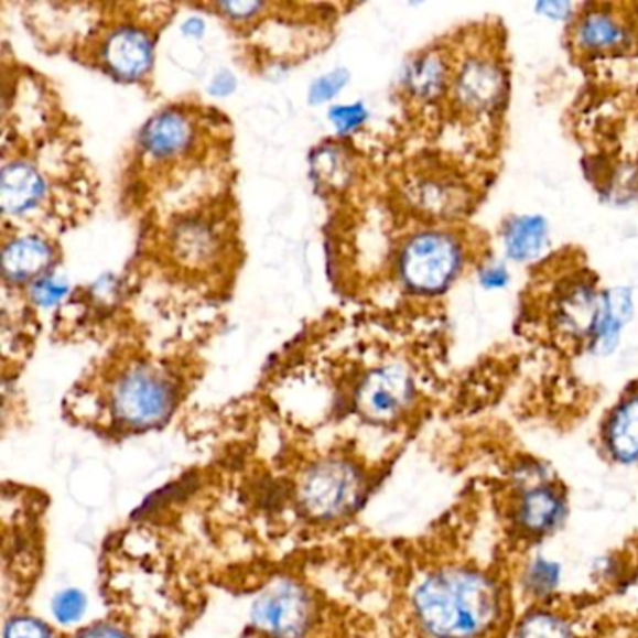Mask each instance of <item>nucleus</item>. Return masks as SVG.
I'll list each match as a JSON object with an SVG mask.
<instances>
[{"mask_svg":"<svg viewBox=\"0 0 638 638\" xmlns=\"http://www.w3.org/2000/svg\"><path fill=\"white\" fill-rule=\"evenodd\" d=\"M173 257L186 270H203L217 261L224 249V230L210 217L182 216L171 227Z\"/></svg>","mask_w":638,"mask_h":638,"instance_id":"obj_12","label":"nucleus"},{"mask_svg":"<svg viewBox=\"0 0 638 638\" xmlns=\"http://www.w3.org/2000/svg\"><path fill=\"white\" fill-rule=\"evenodd\" d=\"M466 264L463 238L455 230L429 227L404 240L397 255V275L420 296H436L457 281Z\"/></svg>","mask_w":638,"mask_h":638,"instance_id":"obj_3","label":"nucleus"},{"mask_svg":"<svg viewBox=\"0 0 638 638\" xmlns=\"http://www.w3.org/2000/svg\"><path fill=\"white\" fill-rule=\"evenodd\" d=\"M602 292L590 283H575L562 291L556 304L558 328L575 339H588L594 329Z\"/></svg>","mask_w":638,"mask_h":638,"instance_id":"obj_19","label":"nucleus"},{"mask_svg":"<svg viewBox=\"0 0 638 638\" xmlns=\"http://www.w3.org/2000/svg\"><path fill=\"white\" fill-rule=\"evenodd\" d=\"M310 599L294 584H278L255 603V626L279 638H296L310 624Z\"/></svg>","mask_w":638,"mask_h":638,"instance_id":"obj_11","label":"nucleus"},{"mask_svg":"<svg viewBox=\"0 0 638 638\" xmlns=\"http://www.w3.org/2000/svg\"><path fill=\"white\" fill-rule=\"evenodd\" d=\"M203 31H205V25H203V21H201V19H187L186 23H184V32H186V34L198 36V34H201Z\"/></svg>","mask_w":638,"mask_h":638,"instance_id":"obj_31","label":"nucleus"},{"mask_svg":"<svg viewBox=\"0 0 638 638\" xmlns=\"http://www.w3.org/2000/svg\"><path fill=\"white\" fill-rule=\"evenodd\" d=\"M361 498V477L342 458L316 463L302 482L300 500L316 519H335L356 508Z\"/></svg>","mask_w":638,"mask_h":638,"instance_id":"obj_8","label":"nucleus"},{"mask_svg":"<svg viewBox=\"0 0 638 638\" xmlns=\"http://www.w3.org/2000/svg\"><path fill=\"white\" fill-rule=\"evenodd\" d=\"M179 396V380L162 364L133 360L111 378L107 407L120 428L139 431L162 425L176 409Z\"/></svg>","mask_w":638,"mask_h":638,"instance_id":"obj_2","label":"nucleus"},{"mask_svg":"<svg viewBox=\"0 0 638 638\" xmlns=\"http://www.w3.org/2000/svg\"><path fill=\"white\" fill-rule=\"evenodd\" d=\"M348 75L345 69H335L332 74H326L316 79L311 87L310 98L313 104H326L334 99L339 90L347 85Z\"/></svg>","mask_w":638,"mask_h":638,"instance_id":"obj_24","label":"nucleus"},{"mask_svg":"<svg viewBox=\"0 0 638 638\" xmlns=\"http://www.w3.org/2000/svg\"><path fill=\"white\" fill-rule=\"evenodd\" d=\"M511 521L522 540L541 541L564 527L567 496L538 461H527L515 472Z\"/></svg>","mask_w":638,"mask_h":638,"instance_id":"obj_4","label":"nucleus"},{"mask_svg":"<svg viewBox=\"0 0 638 638\" xmlns=\"http://www.w3.org/2000/svg\"><path fill=\"white\" fill-rule=\"evenodd\" d=\"M154 31L136 21L109 23L98 34L94 58L107 75L120 82L136 83L152 72L155 47Z\"/></svg>","mask_w":638,"mask_h":638,"instance_id":"obj_7","label":"nucleus"},{"mask_svg":"<svg viewBox=\"0 0 638 638\" xmlns=\"http://www.w3.org/2000/svg\"><path fill=\"white\" fill-rule=\"evenodd\" d=\"M87 607V599L79 590H66L53 602V614L61 624H74L82 618Z\"/></svg>","mask_w":638,"mask_h":638,"instance_id":"obj_23","label":"nucleus"},{"mask_svg":"<svg viewBox=\"0 0 638 638\" xmlns=\"http://www.w3.org/2000/svg\"><path fill=\"white\" fill-rule=\"evenodd\" d=\"M508 610L502 581L474 565L429 571L412 592V613L429 638H489Z\"/></svg>","mask_w":638,"mask_h":638,"instance_id":"obj_1","label":"nucleus"},{"mask_svg":"<svg viewBox=\"0 0 638 638\" xmlns=\"http://www.w3.org/2000/svg\"><path fill=\"white\" fill-rule=\"evenodd\" d=\"M4 638H53L50 627L29 616H19L8 621Z\"/></svg>","mask_w":638,"mask_h":638,"instance_id":"obj_26","label":"nucleus"},{"mask_svg":"<svg viewBox=\"0 0 638 638\" xmlns=\"http://www.w3.org/2000/svg\"><path fill=\"white\" fill-rule=\"evenodd\" d=\"M541 18L551 19V21H573L578 13V7L573 2L565 0H543L533 7Z\"/></svg>","mask_w":638,"mask_h":638,"instance_id":"obj_28","label":"nucleus"},{"mask_svg":"<svg viewBox=\"0 0 638 638\" xmlns=\"http://www.w3.org/2000/svg\"><path fill=\"white\" fill-rule=\"evenodd\" d=\"M50 181L36 163L26 158L4 162L0 176L2 210L7 216L25 217L45 205Z\"/></svg>","mask_w":638,"mask_h":638,"instance_id":"obj_13","label":"nucleus"},{"mask_svg":"<svg viewBox=\"0 0 638 638\" xmlns=\"http://www.w3.org/2000/svg\"><path fill=\"white\" fill-rule=\"evenodd\" d=\"M236 87L235 77L225 72V74L216 75V79L212 83V94H217V96H225V94L233 93Z\"/></svg>","mask_w":638,"mask_h":638,"instance_id":"obj_30","label":"nucleus"},{"mask_svg":"<svg viewBox=\"0 0 638 638\" xmlns=\"http://www.w3.org/2000/svg\"><path fill=\"white\" fill-rule=\"evenodd\" d=\"M66 294H68V283L53 273H47L31 285L32 304L40 305V307L61 304Z\"/></svg>","mask_w":638,"mask_h":638,"instance_id":"obj_22","label":"nucleus"},{"mask_svg":"<svg viewBox=\"0 0 638 638\" xmlns=\"http://www.w3.org/2000/svg\"><path fill=\"white\" fill-rule=\"evenodd\" d=\"M608 458L618 465H638V390L621 397L608 412L602 433Z\"/></svg>","mask_w":638,"mask_h":638,"instance_id":"obj_15","label":"nucleus"},{"mask_svg":"<svg viewBox=\"0 0 638 638\" xmlns=\"http://www.w3.org/2000/svg\"><path fill=\"white\" fill-rule=\"evenodd\" d=\"M632 311H635V302H632L631 289L614 286V289L603 291L594 329L590 335V350L597 356L613 354L620 343L624 328L631 321Z\"/></svg>","mask_w":638,"mask_h":638,"instance_id":"obj_17","label":"nucleus"},{"mask_svg":"<svg viewBox=\"0 0 638 638\" xmlns=\"http://www.w3.org/2000/svg\"><path fill=\"white\" fill-rule=\"evenodd\" d=\"M453 61L444 51L425 50L414 56L404 69L403 88L410 98L431 104L450 94Z\"/></svg>","mask_w":638,"mask_h":638,"instance_id":"obj_16","label":"nucleus"},{"mask_svg":"<svg viewBox=\"0 0 638 638\" xmlns=\"http://www.w3.org/2000/svg\"><path fill=\"white\" fill-rule=\"evenodd\" d=\"M631 25L613 7L584 8L571 21V42L581 53L607 55L631 45Z\"/></svg>","mask_w":638,"mask_h":638,"instance_id":"obj_10","label":"nucleus"},{"mask_svg":"<svg viewBox=\"0 0 638 638\" xmlns=\"http://www.w3.org/2000/svg\"><path fill=\"white\" fill-rule=\"evenodd\" d=\"M79 638H128L125 632L120 631L118 627L109 626V624H96L85 629L79 635Z\"/></svg>","mask_w":638,"mask_h":638,"instance_id":"obj_29","label":"nucleus"},{"mask_svg":"<svg viewBox=\"0 0 638 638\" xmlns=\"http://www.w3.org/2000/svg\"><path fill=\"white\" fill-rule=\"evenodd\" d=\"M549 238V221L540 214L511 216L502 227L504 253L513 262L536 261L545 253Z\"/></svg>","mask_w":638,"mask_h":638,"instance_id":"obj_18","label":"nucleus"},{"mask_svg":"<svg viewBox=\"0 0 638 638\" xmlns=\"http://www.w3.org/2000/svg\"><path fill=\"white\" fill-rule=\"evenodd\" d=\"M56 261V249L51 240L36 233L15 236L4 244L2 270L8 283H34L50 273Z\"/></svg>","mask_w":638,"mask_h":638,"instance_id":"obj_14","label":"nucleus"},{"mask_svg":"<svg viewBox=\"0 0 638 638\" xmlns=\"http://www.w3.org/2000/svg\"><path fill=\"white\" fill-rule=\"evenodd\" d=\"M508 72L496 55L476 51L453 61L450 98L458 111L487 117L498 111L508 96Z\"/></svg>","mask_w":638,"mask_h":638,"instance_id":"obj_6","label":"nucleus"},{"mask_svg":"<svg viewBox=\"0 0 638 638\" xmlns=\"http://www.w3.org/2000/svg\"><path fill=\"white\" fill-rule=\"evenodd\" d=\"M511 638H576V629L562 610L532 605L515 621Z\"/></svg>","mask_w":638,"mask_h":638,"instance_id":"obj_20","label":"nucleus"},{"mask_svg":"<svg viewBox=\"0 0 638 638\" xmlns=\"http://www.w3.org/2000/svg\"><path fill=\"white\" fill-rule=\"evenodd\" d=\"M201 128L193 109L167 107L147 122L137 141V150L144 165L165 167L173 173L195 158Z\"/></svg>","mask_w":638,"mask_h":638,"instance_id":"obj_5","label":"nucleus"},{"mask_svg":"<svg viewBox=\"0 0 638 638\" xmlns=\"http://www.w3.org/2000/svg\"><path fill=\"white\" fill-rule=\"evenodd\" d=\"M415 382L409 367L391 361L372 367L356 388V407L367 420L393 422L412 407Z\"/></svg>","mask_w":638,"mask_h":638,"instance_id":"obj_9","label":"nucleus"},{"mask_svg":"<svg viewBox=\"0 0 638 638\" xmlns=\"http://www.w3.org/2000/svg\"><path fill=\"white\" fill-rule=\"evenodd\" d=\"M329 118L334 122L335 128L339 133H348V131L356 130L364 125V120L367 118L366 107L361 104H354V106H339L334 107L329 111Z\"/></svg>","mask_w":638,"mask_h":638,"instance_id":"obj_25","label":"nucleus"},{"mask_svg":"<svg viewBox=\"0 0 638 638\" xmlns=\"http://www.w3.org/2000/svg\"><path fill=\"white\" fill-rule=\"evenodd\" d=\"M509 270L502 262H487L479 268L477 272V281L479 285L484 286L485 291H500L509 285Z\"/></svg>","mask_w":638,"mask_h":638,"instance_id":"obj_27","label":"nucleus"},{"mask_svg":"<svg viewBox=\"0 0 638 638\" xmlns=\"http://www.w3.org/2000/svg\"><path fill=\"white\" fill-rule=\"evenodd\" d=\"M562 583V565L556 560L536 554L528 560L521 573L522 592L532 599V605H545L556 594Z\"/></svg>","mask_w":638,"mask_h":638,"instance_id":"obj_21","label":"nucleus"}]
</instances>
